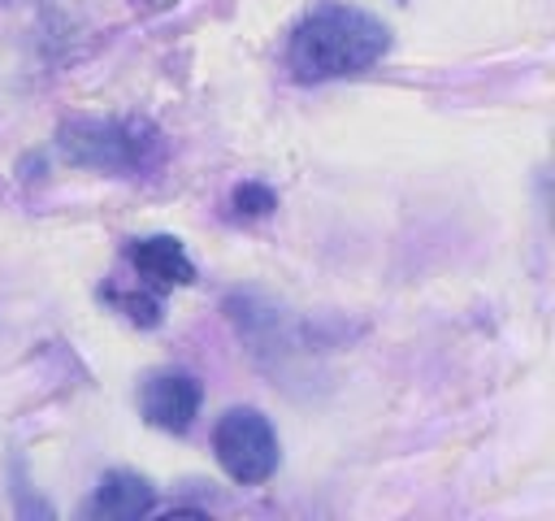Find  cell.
<instances>
[{"instance_id": "obj_1", "label": "cell", "mask_w": 555, "mask_h": 521, "mask_svg": "<svg viewBox=\"0 0 555 521\" xmlns=\"http://www.w3.org/2000/svg\"><path fill=\"white\" fill-rule=\"evenodd\" d=\"M386 48H390L386 22L347 4H325L291 30L286 65L299 82H321V78H343L377 65Z\"/></svg>"}, {"instance_id": "obj_2", "label": "cell", "mask_w": 555, "mask_h": 521, "mask_svg": "<svg viewBox=\"0 0 555 521\" xmlns=\"http://www.w3.org/2000/svg\"><path fill=\"white\" fill-rule=\"evenodd\" d=\"M65 161L87 165V169H147L160 156V135L152 122L139 117H113V122H95V117H78L65 122L56 135Z\"/></svg>"}, {"instance_id": "obj_3", "label": "cell", "mask_w": 555, "mask_h": 521, "mask_svg": "<svg viewBox=\"0 0 555 521\" xmlns=\"http://www.w3.org/2000/svg\"><path fill=\"white\" fill-rule=\"evenodd\" d=\"M212 452L243 486H256L278 469V434L260 408H230L212 430Z\"/></svg>"}, {"instance_id": "obj_4", "label": "cell", "mask_w": 555, "mask_h": 521, "mask_svg": "<svg viewBox=\"0 0 555 521\" xmlns=\"http://www.w3.org/2000/svg\"><path fill=\"white\" fill-rule=\"evenodd\" d=\"M199 412V382L191 373H156L143 386V417L160 430L182 434Z\"/></svg>"}, {"instance_id": "obj_5", "label": "cell", "mask_w": 555, "mask_h": 521, "mask_svg": "<svg viewBox=\"0 0 555 521\" xmlns=\"http://www.w3.org/2000/svg\"><path fill=\"white\" fill-rule=\"evenodd\" d=\"M130 265L139 269V278H147L152 287H191L195 282V265L182 252V243L173 234H152V239H134L130 243Z\"/></svg>"}, {"instance_id": "obj_6", "label": "cell", "mask_w": 555, "mask_h": 521, "mask_svg": "<svg viewBox=\"0 0 555 521\" xmlns=\"http://www.w3.org/2000/svg\"><path fill=\"white\" fill-rule=\"evenodd\" d=\"M143 512H152V486L147 478L126 473V469L104 473L87 504V517H104V521H134Z\"/></svg>"}, {"instance_id": "obj_7", "label": "cell", "mask_w": 555, "mask_h": 521, "mask_svg": "<svg viewBox=\"0 0 555 521\" xmlns=\"http://www.w3.org/2000/svg\"><path fill=\"white\" fill-rule=\"evenodd\" d=\"M278 200H273V191L269 187H260V182H243V187H234V208L238 213H251V217H260V213H269Z\"/></svg>"}]
</instances>
